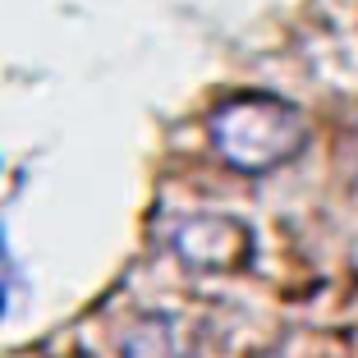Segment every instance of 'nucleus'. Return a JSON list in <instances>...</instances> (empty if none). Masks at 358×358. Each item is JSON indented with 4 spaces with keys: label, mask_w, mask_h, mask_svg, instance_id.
I'll return each instance as SVG.
<instances>
[{
    "label": "nucleus",
    "mask_w": 358,
    "mask_h": 358,
    "mask_svg": "<svg viewBox=\"0 0 358 358\" xmlns=\"http://www.w3.org/2000/svg\"><path fill=\"white\" fill-rule=\"evenodd\" d=\"M253 225H243L230 211H189L166 230L170 257L193 271H239L253 262Z\"/></svg>",
    "instance_id": "f03ea898"
},
{
    "label": "nucleus",
    "mask_w": 358,
    "mask_h": 358,
    "mask_svg": "<svg viewBox=\"0 0 358 358\" xmlns=\"http://www.w3.org/2000/svg\"><path fill=\"white\" fill-rule=\"evenodd\" d=\"M211 148L243 175H266L303 148V120L280 96H230L207 120Z\"/></svg>",
    "instance_id": "f257e3e1"
},
{
    "label": "nucleus",
    "mask_w": 358,
    "mask_h": 358,
    "mask_svg": "<svg viewBox=\"0 0 358 358\" xmlns=\"http://www.w3.org/2000/svg\"><path fill=\"white\" fill-rule=\"evenodd\" d=\"M184 322L170 313H148L138 317L134 331L120 340V354L124 358H189V336H184Z\"/></svg>",
    "instance_id": "7ed1b4c3"
}]
</instances>
